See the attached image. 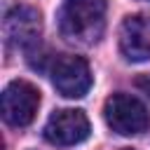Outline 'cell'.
Segmentation results:
<instances>
[{"label":"cell","instance_id":"6da1fadb","mask_svg":"<svg viewBox=\"0 0 150 150\" xmlns=\"http://www.w3.org/2000/svg\"><path fill=\"white\" fill-rule=\"evenodd\" d=\"M105 30V0H63L59 33L73 45H94Z\"/></svg>","mask_w":150,"mask_h":150},{"label":"cell","instance_id":"7a4b0ae2","mask_svg":"<svg viewBox=\"0 0 150 150\" xmlns=\"http://www.w3.org/2000/svg\"><path fill=\"white\" fill-rule=\"evenodd\" d=\"M105 124L120 136H136L150 129V112L143 101L131 94H112L103 105Z\"/></svg>","mask_w":150,"mask_h":150},{"label":"cell","instance_id":"3957f363","mask_svg":"<svg viewBox=\"0 0 150 150\" xmlns=\"http://www.w3.org/2000/svg\"><path fill=\"white\" fill-rule=\"evenodd\" d=\"M49 75H52V84L56 87V91L66 98H82L91 87L89 63L87 59L75 56V54H63L54 59Z\"/></svg>","mask_w":150,"mask_h":150},{"label":"cell","instance_id":"277c9868","mask_svg":"<svg viewBox=\"0 0 150 150\" xmlns=\"http://www.w3.org/2000/svg\"><path fill=\"white\" fill-rule=\"evenodd\" d=\"M40 108V91L26 80H12L2 91V117L12 127H28Z\"/></svg>","mask_w":150,"mask_h":150},{"label":"cell","instance_id":"5b68a950","mask_svg":"<svg viewBox=\"0 0 150 150\" xmlns=\"http://www.w3.org/2000/svg\"><path fill=\"white\" fill-rule=\"evenodd\" d=\"M89 131H91V127H89V120H87V115L82 110L63 108V110L52 112V117L47 120L42 134L52 145L68 148V145L82 143L89 136Z\"/></svg>","mask_w":150,"mask_h":150},{"label":"cell","instance_id":"8992f818","mask_svg":"<svg viewBox=\"0 0 150 150\" xmlns=\"http://www.w3.org/2000/svg\"><path fill=\"white\" fill-rule=\"evenodd\" d=\"M40 14L33 7L16 5L5 16V40L14 49H28L40 38Z\"/></svg>","mask_w":150,"mask_h":150},{"label":"cell","instance_id":"52a82bcc","mask_svg":"<svg viewBox=\"0 0 150 150\" xmlns=\"http://www.w3.org/2000/svg\"><path fill=\"white\" fill-rule=\"evenodd\" d=\"M120 49L129 61H150V14H134L122 21Z\"/></svg>","mask_w":150,"mask_h":150},{"label":"cell","instance_id":"ba28073f","mask_svg":"<svg viewBox=\"0 0 150 150\" xmlns=\"http://www.w3.org/2000/svg\"><path fill=\"white\" fill-rule=\"evenodd\" d=\"M122 150H131V148H122Z\"/></svg>","mask_w":150,"mask_h":150}]
</instances>
